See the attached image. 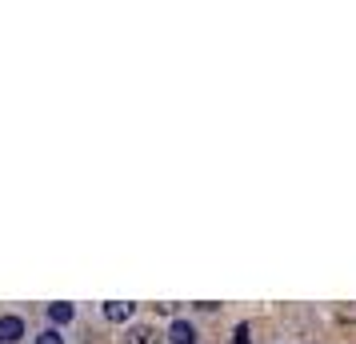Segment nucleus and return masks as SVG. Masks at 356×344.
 <instances>
[{
    "label": "nucleus",
    "mask_w": 356,
    "mask_h": 344,
    "mask_svg": "<svg viewBox=\"0 0 356 344\" xmlns=\"http://www.w3.org/2000/svg\"><path fill=\"white\" fill-rule=\"evenodd\" d=\"M49 320L52 325H68L72 320V304H65V300L60 304H49Z\"/></svg>",
    "instance_id": "5"
},
{
    "label": "nucleus",
    "mask_w": 356,
    "mask_h": 344,
    "mask_svg": "<svg viewBox=\"0 0 356 344\" xmlns=\"http://www.w3.org/2000/svg\"><path fill=\"white\" fill-rule=\"evenodd\" d=\"M168 332H172V344H193L196 341V332H193V325H188V320H172V328H168Z\"/></svg>",
    "instance_id": "4"
},
{
    "label": "nucleus",
    "mask_w": 356,
    "mask_h": 344,
    "mask_svg": "<svg viewBox=\"0 0 356 344\" xmlns=\"http://www.w3.org/2000/svg\"><path fill=\"white\" fill-rule=\"evenodd\" d=\"M33 344H65V336H60L56 328H44V332H40V336H36Z\"/></svg>",
    "instance_id": "6"
},
{
    "label": "nucleus",
    "mask_w": 356,
    "mask_h": 344,
    "mask_svg": "<svg viewBox=\"0 0 356 344\" xmlns=\"http://www.w3.org/2000/svg\"><path fill=\"white\" fill-rule=\"evenodd\" d=\"M161 336H156V328L152 325H132L129 332H124V344H156Z\"/></svg>",
    "instance_id": "2"
},
{
    "label": "nucleus",
    "mask_w": 356,
    "mask_h": 344,
    "mask_svg": "<svg viewBox=\"0 0 356 344\" xmlns=\"http://www.w3.org/2000/svg\"><path fill=\"white\" fill-rule=\"evenodd\" d=\"M132 309H136V304H129V300H108V304H104V320L124 325V320L132 316Z\"/></svg>",
    "instance_id": "3"
},
{
    "label": "nucleus",
    "mask_w": 356,
    "mask_h": 344,
    "mask_svg": "<svg viewBox=\"0 0 356 344\" xmlns=\"http://www.w3.org/2000/svg\"><path fill=\"white\" fill-rule=\"evenodd\" d=\"M236 344H252V341H248V325L236 328Z\"/></svg>",
    "instance_id": "7"
},
{
    "label": "nucleus",
    "mask_w": 356,
    "mask_h": 344,
    "mask_svg": "<svg viewBox=\"0 0 356 344\" xmlns=\"http://www.w3.org/2000/svg\"><path fill=\"white\" fill-rule=\"evenodd\" d=\"M24 341V320L20 316H0V344H20Z\"/></svg>",
    "instance_id": "1"
}]
</instances>
